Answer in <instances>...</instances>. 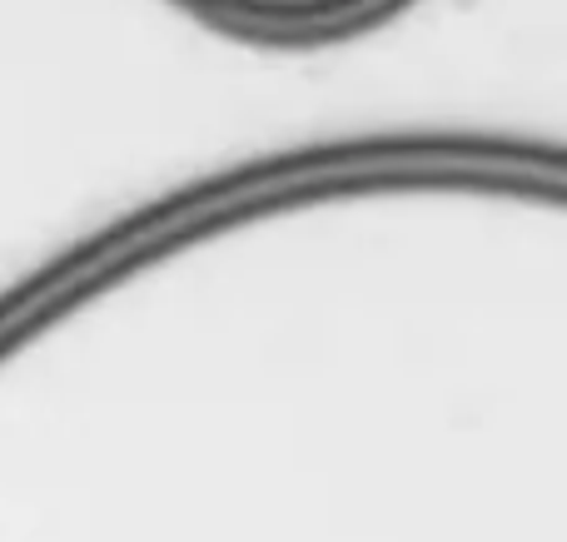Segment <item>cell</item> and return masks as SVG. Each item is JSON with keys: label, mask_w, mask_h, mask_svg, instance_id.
Returning <instances> with one entry per match:
<instances>
[{"label": "cell", "mask_w": 567, "mask_h": 542, "mask_svg": "<svg viewBox=\"0 0 567 542\" xmlns=\"http://www.w3.org/2000/svg\"><path fill=\"white\" fill-rule=\"evenodd\" d=\"M55 448L0 438V542H558L548 478L379 418H169Z\"/></svg>", "instance_id": "6da1fadb"}]
</instances>
